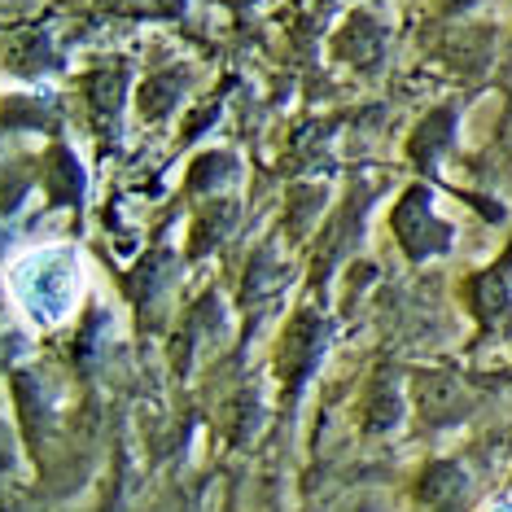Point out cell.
<instances>
[{
    "label": "cell",
    "instance_id": "cell-1",
    "mask_svg": "<svg viewBox=\"0 0 512 512\" xmlns=\"http://www.w3.org/2000/svg\"><path fill=\"white\" fill-rule=\"evenodd\" d=\"M5 289L14 298V311L36 333L62 329L88 294V263L71 241H49V246L22 250L9 263Z\"/></svg>",
    "mask_w": 512,
    "mask_h": 512
},
{
    "label": "cell",
    "instance_id": "cell-2",
    "mask_svg": "<svg viewBox=\"0 0 512 512\" xmlns=\"http://www.w3.org/2000/svg\"><path fill=\"white\" fill-rule=\"evenodd\" d=\"M486 512H512V495H495L491 504H486Z\"/></svg>",
    "mask_w": 512,
    "mask_h": 512
}]
</instances>
